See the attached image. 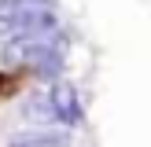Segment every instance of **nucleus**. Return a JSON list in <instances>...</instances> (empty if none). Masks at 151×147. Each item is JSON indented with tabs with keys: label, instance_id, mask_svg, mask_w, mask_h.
I'll return each instance as SVG.
<instances>
[{
	"label": "nucleus",
	"instance_id": "obj_2",
	"mask_svg": "<svg viewBox=\"0 0 151 147\" xmlns=\"http://www.w3.org/2000/svg\"><path fill=\"white\" fill-rule=\"evenodd\" d=\"M22 114L33 125H63V129H70V125L81 121L85 110H81V96L74 92V85H66V81L55 77L44 88H37V92L26 96Z\"/></svg>",
	"mask_w": 151,
	"mask_h": 147
},
{
	"label": "nucleus",
	"instance_id": "obj_4",
	"mask_svg": "<svg viewBox=\"0 0 151 147\" xmlns=\"http://www.w3.org/2000/svg\"><path fill=\"white\" fill-rule=\"evenodd\" d=\"M7 147H70V132L59 125V129H52V125H33V129H22L15 132L11 140H7Z\"/></svg>",
	"mask_w": 151,
	"mask_h": 147
},
{
	"label": "nucleus",
	"instance_id": "obj_3",
	"mask_svg": "<svg viewBox=\"0 0 151 147\" xmlns=\"http://www.w3.org/2000/svg\"><path fill=\"white\" fill-rule=\"evenodd\" d=\"M55 4L52 0H0V41L26 33L55 29Z\"/></svg>",
	"mask_w": 151,
	"mask_h": 147
},
{
	"label": "nucleus",
	"instance_id": "obj_5",
	"mask_svg": "<svg viewBox=\"0 0 151 147\" xmlns=\"http://www.w3.org/2000/svg\"><path fill=\"white\" fill-rule=\"evenodd\" d=\"M15 92H22V70H0V103L11 99Z\"/></svg>",
	"mask_w": 151,
	"mask_h": 147
},
{
	"label": "nucleus",
	"instance_id": "obj_1",
	"mask_svg": "<svg viewBox=\"0 0 151 147\" xmlns=\"http://www.w3.org/2000/svg\"><path fill=\"white\" fill-rule=\"evenodd\" d=\"M63 51L66 48L55 37V29H48V33H26V37L4 41L0 59L7 66H15V70H22V74H37L44 81H55L63 74V59H66Z\"/></svg>",
	"mask_w": 151,
	"mask_h": 147
}]
</instances>
